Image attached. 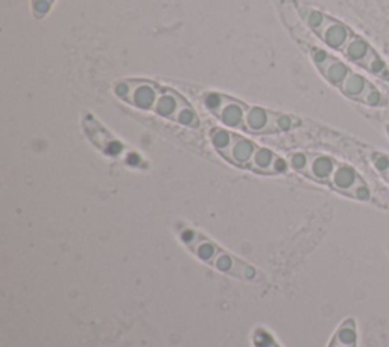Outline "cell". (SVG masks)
Masks as SVG:
<instances>
[{
    "label": "cell",
    "mask_w": 389,
    "mask_h": 347,
    "mask_svg": "<svg viewBox=\"0 0 389 347\" xmlns=\"http://www.w3.org/2000/svg\"><path fill=\"white\" fill-rule=\"evenodd\" d=\"M294 8L303 25L317 37L324 48L338 53L342 60L374 78L389 82V64L362 35L318 8L305 4H294Z\"/></svg>",
    "instance_id": "6da1fadb"
},
{
    "label": "cell",
    "mask_w": 389,
    "mask_h": 347,
    "mask_svg": "<svg viewBox=\"0 0 389 347\" xmlns=\"http://www.w3.org/2000/svg\"><path fill=\"white\" fill-rule=\"evenodd\" d=\"M201 105L218 119V122L228 130L254 136L288 133L301 126L298 117L284 114L262 105L245 103L236 96L220 91L202 90L198 93Z\"/></svg>",
    "instance_id": "7a4b0ae2"
},
{
    "label": "cell",
    "mask_w": 389,
    "mask_h": 347,
    "mask_svg": "<svg viewBox=\"0 0 389 347\" xmlns=\"http://www.w3.org/2000/svg\"><path fill=\"white\" fill-rule=\"evenodd\" d=\"M114 96L138 112L151 113L181 126L197 130L201 119L197 110L178 90L147 78H124L113 84Z\"/></svg>",
    "instance_id": "3957f363"
},
{
    "label": "cell",
    "mask_w": 389,
    "mask_h": 347,
    "mask_svg": "<svg viewBox=\"0 0 389 347\" xmlns=\"http://www.w3.org/2000/svg\"><path fill=\"white\" fill-rule=\"evenodd\" d=\"M289 168L300 176L318 185L326 186L339 195L348 197L360 203H373L389 209V203L382 199V194H376L371 185L360 176L351 164L322 152L296 151L286 157Z\"/></svg>",
    "instance_id": "277c9868"
},
{
    "label": "cell",
    "mask_w": 389,
    "mask_h": 347,
    "mask_svg": "<svg viewBox=\"0 0 389 347\" xmlns=\"http://www.w3.org/2000/svg\"><path fill=\"white\" fill-rule=\"evenodd\" d=\"M294 39L301 44V48L309 55L310 61L318 69L321 77L326 79L331 87H335L341 95L353 100L356 104L369 108H385L388 107L383 93L377 86H374L365 75L351 67V64L342 60L322 46L309 40L308 32L291 27Z\"/></svg>",
    "instance_id": "5b68a950"
},
{
    "label": "cell",
    "mask_w": 389,
    "mask_h": 347,
    "mask_svg": "<svg viewBox=\"0 0 389 347\" xmlns=\"http://www.w3.org/2000/svg\"><path fill=\"white\" fill-rule=\"evenodd\" d=\"M209 140L220 157L236 168L261 176H280L289 169V163L284 157L228 128H210Z\"/></svg>",
    "instance_id": "8992f818"
},
{
    "label": "cell",
    "mask_w": 389,
    "mask_h": 347,
    "mask_svg": "<svg viewBox=\"0 0 389 347\" xmlns=\"http://www.w3.org/2000/svg\"><path fill=\"white\" fill-rule=\"evenodd\" d=\"M177 232L180 240L186 244L187 249L194 254V258H198L201 262L210 265L220 273L228 274V276H235L242 280L262 279L261 273L254 267L237 259L236 256L227 250L220 249L216 242H213L206 235L199 233L197 228L178 224Z\"/></svg>",
    "instance_id": "52a82bcc"
},
{
    "label": "cell",
    "mask_w": 389,
    "mask_h": 347,
    "mask_svg": "<svg viewBox=\"0 0 389 347\" xmlns=\"http://www.w3.org/2000/svg\"><path fill=\"white\" fill-rule=\"evenodd\" d=\"M84 131L87 134L88 139L91 140V143H95L96 148H99L102 152L110 155V157L114 159H126L125 154V145L114 139L113 136H111L104 126H102L95 117H91L90 114H87L84 117Z\"/></svg>",
    "instance_id": "ba28073f"
},
{
    "label": "cell",
    "mask_w": 389,
    "mask_h": 347,
    "mask_svg": "<svg viewBox=\"0 0 389 347\" xmlns=\"http://www.w3.org/2000/svg\"><path fill=\"white\" fill-rule=\"evenodd\" d=\"M327 347H357V325L353 317L345 318L338 326Z\"/></svg>",
    "instance_id": "9c48e42d"
},
{
    "label": "cell",
    "mask_w": 389,
    "mask_h": 347,
    "mask_svg": "<svg viewBox=\"0 0 389 347\" xmlns=\"http://www.w3.org/2000/svg\"><path fill=\"white\" fill-rule=\"evenodd\" d=\"M362 154L371 164L377 176L383 180L385 185L389 188V154L377 151L373 148H365Z\"/></svg>",
    "instance_id": "30bf717a"
},
{
    "label": "cell",
    "mask_w": 389,
    "mask_h": 347,
    "mask_svg": "<svg viewBox=\"0 0 389 347\" xmlns=\"http://www.w3.org/2000/svg\"><path fill=\"white\" fill-rule=\"evenodd\" d=\"M253 344L254 347H282L265 327H257L253 332Z\"/></svg>",
    "instance_id": "8fae6325"
},
{
    "label": "cell",
    "mask_w": 389,
    "mask_h": 347,
    "mask_svg": "<svg viewBox=\"0 0 389 347\" xmlns=\"http://www.w3.org/2000/svg\"><path fill=\"white\" fill-rule=\"evenodd\" d=\"M55 5V0H31V9L35 20H43Z\"/></svg>",
    "instance_id": "7c38bea8"
},
{
    "label": "cell",
    "mask_w": 389,
    "mask_h": 347,
    "mask_svg": "<svg viewBox=\"0 0 389 347\" xmlns=\"http://www.w3.org/2000/svg\"><path fill=\"white\" fill-rule=\"evenodd\" d=\"M385 130H386V133H388V136H389V124H386V126H385Z\"/></svg>",
    "instance_id": "4fadbf2b"
}]
</instances>
